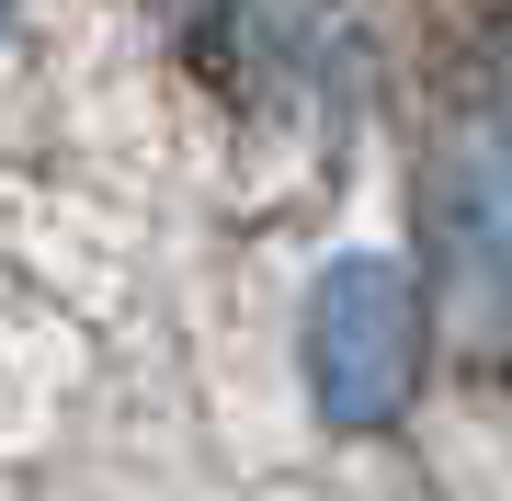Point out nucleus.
Here are the masks:
<instances>
[{
  "label": "nucleus",
  "mask_w": 512,
  "mask_h": 501,
  "mask_svg": "<svg viewBox=\"0 0 512 501\" xmlns=\"http://www.w3.org/2000/svg\"><path fill=\"white\" fill-rule=\"evenodd\" d=\"M421 376V297L399 262L342 251L308 285V399L330 433H387Z\"/></svg>",
  "instance_id": "nucleus-1"
},
{
  "label": "nucleus",
  "mask_w": 512,
  "mask_h": 501,
  "mask_svg": "<svg viewBox=\"0 0 512 501\" xmlns=\"http://www.w3.org/2000/svg\"><path fill=\"white\" fill-rule=\"evenodd\" d=\"M501 137H512V35H501Z\"/></svg>",
  "instance_id": "nucleus-2"
},
{
  "label": "nucleus",
  "mask_w": 512,
  "mask_h": 501,
  "mask_svg": "<svg viewBox=\"0 0 512 501\" xmlns=\"http://www.w3.org/2000/svg\"><path fill=\"white\" fill-rule=\"evenodd\" d=\"M0 23H12V0H0Z\"/></svg>",
  "instance_id": "nucleus-3"
}]
</instances>
